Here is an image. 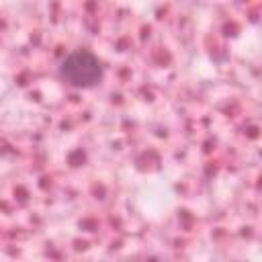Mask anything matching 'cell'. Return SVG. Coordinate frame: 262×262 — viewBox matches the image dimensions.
<instances>
[{
  "label": "cell",
  "mask_w": 262,
  "mask_h": 262,
  "mask_svg": "<svg viewBox=\"0 0 262 262\" xmlns=\"http://www.w3.org/2000/svg\"><path fill=\"white\" fill-rule=\"evenodd\" d=\"M61 76L72 86L88 88L100 80L102 68H100V61L90 51H74L61 63Z\"/></svg>",
  "instance_id": "cell-1"
}]
</instances>
